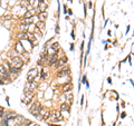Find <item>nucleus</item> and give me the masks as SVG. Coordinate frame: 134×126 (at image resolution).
I'll return each mask as SVG.
<instances>
[{
	"label": "nucleus",
	"mask_w": 134,
	"mask_h": 126,
	"mask_svg": "<svg viewBox=\"0 0 134 126\" xmlns=\"http://www.w3.org/2000/svg\"><path fill=\"white\" fill-rule=\"evenodd\" d=\"M10 65H11L14 68L20 70V69L24 67V60L20 58L19 56H15V57H12L11 58V64H10Z\"/></svg>",
	"instance_id": "obj_1"
},
{
	"label": "nucleus",
	"mask_w": 134,
	"mask_h": 126,
	"mask_svg": "<svg viewBox=\"0 0 134 126\" xmlns=\"http://www.w3.org/2000/svg\"><path fill=\"white\" fill-rule=\"evenodd\" d=\"M40 108H42V105L39 102H34L31 105H30V108H29V112L34 115L35 117L38 118L39 116V112H40Z\"/></svg>",
	"instance_id": "obj_2"
},
{
	"label": "nucleus",
	"mask_w": 134,
	"mask_h": 126,
	"mask_svg": "<svg viewBox=\"0 0 134 126\" xmlns=\"http://www.w3.org/2000/svg\"><path fill=\"white\" fill-rule=\"evenodd\" d=\"M38 87V83L32 80V82H27L24 88V93H34V90Z\"/></svg>",
	"instance_id": "obj_3"
},
{
	"label": "nucleus",
	"mask_w": 134,
	"mask_h": 126,
	"mask_svg": "<svg viewBox=\"0 0 134 126\" xmlns=\"http://www.w3.org/2000/svg\"><path fill=\"white\" fill-rule=\"evenodd\" d=\"M50 109L47 108V107H42L40 108V112H39V116L38 118L42 119V121H47V119L50 117Z\"/></svg>",
	"instance_id": "obj_4"
},
{
	"label": "nucleus",
	"mask_w": 134,
	"mask_h": 126,
	"mask_svg": "<svg viewBox=\"0 0 134 126\" xmlns=\"http://www.w3.org/2000/svg\"><path fill=\"white\" fill-rule=\"evenodd\" d=\"M50 118L53 119L54 122H60L64 119V116L61 115V112L60 111H57V109H55V111H53L50 113Z\"/></svg>",
	"instance_id": "obj_5"
},
{
	"label": "nucleus",
	"mask_w": 134,
	"mask_h": 126,
	"mask_svg": "<svg viewBox=\"0 0 134 126\" xmlns=\"http://www.w3.org/2000/svg\"><path fill=\"white\" fill-rule=\"evenodd\" d=\"M38 76V69L37 68H31L29 71H28V75H27V79L28 82H32L35 80V78Z\"/></svg>",
	"instance_id": "obj_6"
},
{
	"label": "nucleus",
	"mask_w": 134,
	"mask_h": 126,
	"mask_svg": "<svg viewBox=\"0 0 134 126\" xmlns=\"http://www.w3.org/2000/svg\"><path fill=\"white\" fill-rule=\"evenodd\" d=\"M34 98V93H24V97H21V102L24 104H29L31 103Z\"/></svg>",
	"instance_id": "obj_7"
},
{
	"label": "nucleus",
	"mask_w": 134,
	"mask_h": 126,
	"mask_svg": "<svg viewBox=\"0 0 134 126\" xmlns=\"http://www.w3.org/2000/svg\"><path fill=\"white\" fill-rule=\"evenodd\" d=\"M65 64H67V57H66V56H63L61 58H58V60L56 61V67L61 68Z\"/></svg>",
	"instance_id": "obj_8"
},
{
	"label": "nucleus",
	"mask_w": 134,
	"mask_h": 126,
	"mask_svg": "<svg viewBox=\"0 0 134 126\" xmlns=\"http://www.w3.org/2000/svg\"><path fill=\"white\" fill-rule=\"evenodd\" d=\"M0 76L5 78H8V76H9V71L5 65H0Z\"/></svg>",
	"instance_id": "obj_9"
},
{
	"label": "nucleus",
	"mask_w": 134,
	"mask_h": 126,
	"mask_svg": "<svg viewBox=\"0 0 134 126\" xmlns=\"http://www.w3.org/2000/svg\"><path fill=\"white\" fill-rule=\"evenodd\" d=\"M15 50L17 51L18 54H25V53H26V51H25L24 46H22V44L20 42V41H18L17 44H16V46H15Z\"/></svg>",
	"instance_id": "obj_10"
},
{
	"label": "nucleus",
	"mask_w": 134,
	"mask_h": 126,
	"mask_svg": "<svg viewBox=\"0 0 134 126\" xmlns=\"http://www.w3.org/2000/svg\"><path fill=\"white\" fill-rule=\"evenodd\" d=\"M72 89H73V85H72V83H67V84H65V85L63 86V88H61L63 93H65V94L69 93Z\"/></svg>",
	"instance_id": "obj_11"
},
{
	"label": "nucleus",
	"mask_w": 134,
	"mask_h": 126,
	"mask_svg": "<svg viewBox=\"0 0 134 126\" xmlns=\"http://www.w3.org/2000/svg\"><path fill=\"white\" fill-rule=\"evenodd\" d=\"M15 122H16V124L17 125H19V124H24V123H26V119L24 118V116H20V115H17V116L15 117Z\"/></svg>",
	"instance_id": "obj_12"
},
{
	"label": "nucleus",
	"mask_w": 134,
	"mask_h": 126,
	"mask_svg": "<svg viewBox=\"0 0 134 126\" xmlns=\"http://www.w3.org/2000/svg\"><path fill=\"white\" fill-rule=\"evenodd\" d=\"M39 0H29V6L34 9V8H38V6H39Z\"/></svg>",
	"instance_id": "obj_13"
},
{
	"label": "nucleus",
	"mask_w": 134,
	"mask_h": 126,
	"mask_svg": "<svg viewBox=\"0 0 134 126\" xmlns=\"http://www.w3.org/2000/svg\"><path fill=\"white\" fill-rule=\"evenodd\" d=\"M47 18V11H42L38 14V19L42 20V21H45Z\"/></svg>",
	"instance_id": "obj_14"
},
{
	"label": "nucleus",
	"mask_w": 134,
	"mask_h": 126,
	"mask_svg": "<svg viewBox=\"0 0 134 126\" xmlns=\"http://www.w3.org/2000/svg\"><path fill=\"white\" fill-rule=\"evenodd\" d=\"M46 8H47V5L42 1V2H39V6H38V11L42 12V11H46Z\"/></svg>",
	"instance_id": "obj_15"
},
{
	"label": "nucleus",
	"mask_w": 134,
	"mask_h": 126,
	"mask_svg": "<svg viewBox=\"0 0 134 126\" xmlns=\"http://www.w3.org/2000/svg\"><path fill=\"white\" fill-rule=\"evenodd\" d=\"M69 107H71V105H69V104H67V103H61V105H60V112L68 111Z\"/></svg>",
	"instance_id": "obj_16"
},
{
	"label": "nucleus",
	"mask_w": 134,
	"mask_h": 126,
	"mask_svg": "<svg viewBox=\"0 0 134 126\" xmlns=\"http://www.w3.org/2000/svg\"><path fill=\"white\" fill-rule=\"evenodd\" d=\"M34 15H35V10L34 9L28 10V11L25 14V18H31V17H34Z\"/></svg>",
	"instance_id": "obj_17"
},
{
	"label": "nucleus",
	"mask_w": 134,
	"mask_h": 126,
	"mask_svg": "<svg viewBox=\"0 0 134 126\" xmlns=\"http://www.w3.org/2000/svg\"><path fill=\"white\" fill-rule=\"evenodd\" d=\"M68 73H69V69H63V70H60L58 73V77H64V76H66V75H68Z\"/></svg>",
	"instance_id": "obj_18"
},
{
	"label": "nucleus",
	"mask_w": 134,
	"mask_h": 126,
	"mask_svg": "<svg viewBox=\"0 0 134 126\" xmlns=\"http://www.w3.org/2000/svg\"><path fill=\"white\" fill-rule=\"evenodd\" d=\"M32 21H34L32 17L31 18H24V19H22V24H26V25H31Z\"/></svg>",
	"instance_id": "obj_19"
},
{
	"label": "nucleus",
	"mask_w": 134,
	"mask_h": 126,
	"mask_svg": "<svg viewBox=\"0 0 134 126\" xmlns=\"http://www.w3.org/2000/svg\"><path fill=\"white\" fill-rule=\"evenodd\" d=\"M36 27L38 28V29H45V21H42V20H39V21L37 22Z\"/></svg>",
	"instance_id": "obj_20"
},
{
	"label": "nucleus",
	"mask_w": 134,
	"mask_h": 126,
	"mask_svg": "<svg viewBox=\"0 0 134 126\" xmlns=\"http://www.w3.org/2000/svg\"><path fill=\"white\" fill-rule=\"evenodd\" d=\"M51 48H53L54 50H57V49L59 48V44H58V42H55V44H53V46H51Z\"/></svg>",
	"instance_id": "obj_21"
},
{
	"label": "nucleus",
	"mask_w": 134,
	"mask_h": 126,
	"mask_svg": "<svg viewBox=\"0 0 134 126\" xmlns=\"http://www.w3.org/2000/svg\"><path fill=\"white\" fill-rule=\"evenodd\" d=\"M3 114H5V108L2 106H0V118L3 117Z\"/></svg>",
	"instance_id": "obj_22"
},
{
	"label": "nucleus",
	"mask_w": 134,
	"mask_h": 126,
	"mask_svg": "<svg viewBox=\"0 0 134 126\" xmlns=\"http://www.w3.org/2000/svg\"><path fill=\"white\" fill-rule=\"evenodd\" d=\"M8 123H9V122H8V121H6V119H3V121H2V123L0 124V126H8Z\"/></svg>",
	"instance_id": "obj_23"
},
{
	"label": "nucleus",
	"mask_w": 134,
	"mask_h": 126,
	"mask_svg": "<svg viewBox=\"0 0 134 126\" xmlns=\"http://www.w3.org/2000/svg\"><path fill=\"white\" fill-rule=\"evenodd\" d=\"M3 18H5L6 20H10V19H11V18H12V16H11V15H6Z\"/></svg>",
	"instance_id": "obj_24"
},
{
	"label": "nucleus",
	"mask_w": 134,
	"mask_h": 126,
	"mask_svg": "<svg viewBox=\"0 0 134 126\" xmlns=\"http://www.w3.org/2000/svg\"><path fill=\"white\" fill-rule=\"evenodd\" d=\"M28 126H40V125H38L37 123H32V122H31V123L28 124Z\"/></svg>",
	"instance_id": "obj_25"
},
{
	"label": "nucleus",
	"mask_w": 134,
	"mask_h": 126,
	"mask_svg": "<svg viewBox=\"0 0 134 126\" xmlns=\"http://www.w3.org/2000/svg\"><path fill=\"white\" fill-rule=\"evenodd\" d=\"M28 124H29V122L27 121L26 123H24V124H19V125H17V126H28Z\"/></svg>",
	"instance_id": "obj_26"
},
{
	"label": "nucleus",
	"mask_w": 134,
	"mask_h": 126,
	"mask_svg": "<svg viewBox=\"0 0 134 126\" xmlns=\"http://www.w3.org/2000/svg\"><path fill=\"white\" fill-rule=\"evenodd\" d=\"M83 83H84V84H87V80H86V76H84V77H83Z\"/></svg>",
	"instance_id": "obj_27"
},
{
	"label": "nucleus",
	"mask_w": 134,
	"mask_h": 126,
	"mask_svg": "<svg viewBox=\"0 0 134 126\" xmlns=\"http://www.w3.org/2000/svg\"><path fill=\"white\" fill-rule=\"evenodd\" d=\"M50 126H59V125H56V124H50Z\"/></svg>",
	"instance_id": "obj_28"
},
{
	"label": "nucleus",
	"mask_w": 134,
	"mask_h": 126,
	"mask_svg": "<svg viewBox=\"0 0 134 126\" xmlns=\"http://www.w3.org/2000/svg\"><path fill=\"white\" fill-rule=\"evenodd\" d=\"M0 85H3V82H1V80H0Z\"/></svg>",
	"instance_id": "obj_29"
}]
</instances>
